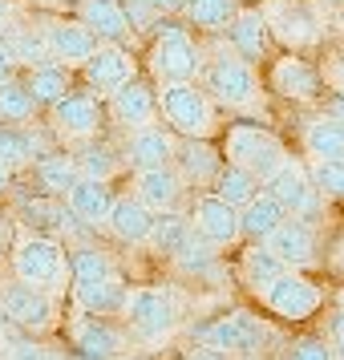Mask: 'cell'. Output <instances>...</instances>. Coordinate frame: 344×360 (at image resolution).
Returning a JSON list of instances; mask_svg holds the SVG:
<instances>
[{"instance_id": "f546056e", "label": "cell", "mask_w": 344, "mask_h": 360, "mask_svg": "<svg viewBox=\"0 0 344 360\" xmlns=\"http://www.w3.org/2000/svg\"><path fill=\"white\" fill-rule=\"evenodd\" d=\"M284 271H288V267L276 259V251H272L267 243H247L243 255H239V279H243V288L255 295V300H260L263 288L276 283Z\"/></svg>"}, {"instance_id": "6125c7cd", "label": "cell", "mask_w": 344, "mask_h": 360, "mask_svg": "<svg viewBox=\"0 0 344 360\" xmlns=\"http://www.w3.org/2000/svg\"><path fill=\"white\" fill-rule=\"evenodd\" d=\"M340 33H344V17H340Z\"/></svg>"}, {"instance_id": "52a82bcc", "label": "cell", "mask_w": 344, "mask_h": 360, "mask_svg": "<svg viewBox=\"0 0 344 360\" xmlns=\"http://www.w3.org/2000/svg\"><path fill=\"white\" fill-rule=\"evenodd\" d=\"M101 126H106V101L98 94H89V89H69L65 98H57L49 105L53 138L73 150L101 138Z\"/></svg>"}, {"instance_id": "cb8c5ba5", "label": "cell", "mask_w": 344, "mask_h": 360, "mask_svg": "<svg viewBox=\"0 0 344 360\" xmlns=\"http://www.w3.org/2000/svg\"><path fill=\"white\" fill-rule=\"evenodd\" d=\"M77 20L98 33L101 45H126L134 37L122 0H77Z\"/></svg>"}, {"instance_id": "44dd1931", "label": "cell", "mask_w": 344, "mask_h": 360, "mask_svg": "<svg viewBox=\"0 0 344 360\" xmlns=\"http://www.w3.org/2000/svg\"><path fill=\"white\" fill-rule=\"evenodd\" d=\"M126 328H114L110 316H85L73 324V348L82 352V360H114L117 352H126Z\"/></svg>"}, {"instance_id": "9a60e30c", "label": "cell", "mask_w": 344, "mask_h": 360, "mask_svg": "<svg viewBox=\"0 0 344 360\" xmlns=\"http://www.w3.org/2000/svg\"><path fill=\"white\" fill-rule=\"evenodd\" d=\"M263 243L276 251V259L288 267V271H308L320 263V239H316V223H304V219H284Z\"/></svg>"}, {"instance_id": "c3c4849f", "label": "cell", "mask_w": 344, "mask_h": 360, "mask_svg": "<svg viewBox=\"0 0 344 360\" xmlns=\"http://www.w3.org/2000/svg\"><path fill=\"white\" fill-rule=\"evenodd\" d=\"M13 239H17V231L8 227V219H0V267L8 263V251H13Z\"/></svg>"}, {"instance_id": "ee69618b", "label": "cell", "mask_w": 344, "mask_h": 360, "mask_svg": "<svg viewBox=\"0 0 344 360\" xmlns=\"http://www.w3.org/2000/svg\"><path fill=\"white\" fill-rule=\"evenodd\" d=\"M320 73H324V85H332L336 94H344V45L328 53V61H324Z\"/></svg>"}, {"instance_id": "484cf974", "label": "cell", "mask_w": 344, "mask_h": 360, "mask_svg": "<svg viewBox=\"0 0 344 360\" xmlns=\"http://www.w3.org/2000/svg\"><path fill=\"white\" fill-rule=\"evenodd\" d=\"M223 162L227 158L219 146H211V138H186V142H179V154H174V166L182 170L186 186H215Z\"/></svg>"}, {"instance_id": "e0dca14e", "label": "cell", "mask_w": 344, "mask_h": 360, "mask_svg": "<svg viewBox=\"0 0 344 360\" xmlns=\"http://www.w3.org/2000/svg\"><path fill=\"white\" fill-rule=\"evenodd\" d=\"M186 179L174 162L170 166H150V170H134L130 179V195L142 198L150 211H182V198H186Z\"/></svg>"}, {"instance_id": "4316f807", "label": "cell", "mask_w": 344, "mask_h": 360, "mask_svg": "<svg viewBox=\"0 0 344 360\" xmlns=\"http://www.w3.org/2000/svg\"><path fill=\"white\" fill-rule=\"evenodd\" d=\"M69 267H73L69 295L85 292V288H94V283H101V279H110V276H122V271H117V259L98 243H77L69 251Z\"/></svg>"}, {"instance_id": "9c48e42d", "label": "cell", "mask_w": 344, "mask_h": 360, "mask_svg": "<svg viewBox=\"0 0 344 360\" xmlns=\"http://www.w3.org/2000/svg\"><path fill=\"white\" fill-rule=\"evenodd\" d=\"M260 308L276 320H288V324H304L316 311L324 308V288L308 279L304 271H284L276 283H267L260 295Z\"/></svg>"}, {"instance_id": "836d02e7", "label": "cell", "mask_w": 344, "mask_h": 360, "mask_svg": "<svg viewBox=\"0 0 344 360\" xmlns=\"http://www.w3.org/2000/svg\"><path fill=\"white\" fill-rule=\"evenodd\" d=\"M69 73H73V69H65L61 61H53V57H49V61H41V65L25 69V85H29V94L37 98V105H45V110H49L57 98H65V94H69V82H73Z\"/></svg>"}, {"instance_id": "f907efd6", "label": "cell", "mask_w": 344, "mask_h": 360, "mask_svg": "<svg viewBox=\"0 0 344 360\" xmlns=\"http://www.w3.org/2000/svg\"><path fill=\"white\" fill-rule=\"evenodd\" d=\"M13 182H17V170L0 162V198H4V195H13Z\"/></svg>"}, {"instance_id": "2e32d148", "label": "cell", "mask_w": 344, "mask_h": 360, "mask_svg": "<svg viewBox=\"0 0 344 360\" xmlns=\"http://www.w3.org/2000/svg\"><path fill=\"white\" fill-rule=\"evenodd\" d=\"M267 82H272V89H276L279 98L308 105V101L320 98V89H324V73L312 65L308 57H300V53H284V57L272 61Z\"/></svg>"}, {"instance_id": "f5cc1de1", "label": "cell", "mask_w": 344, "mask_h": 360, "mask_svg": "<svg viewBox=\"0 0 344 360\" xmlns=\"http://www.w3.org/2000/svg\"><path fill=\"white\" fill-rule=\"evenodd\" d=\"M154 8H158V17H174V13H182V0H150Z\"/></svg>"}, {"instance_id": "b9f144b4", "label": "cell", "mask_w": 344, "mask_h": 360, "mask_svg": "<svg viewBox=\"0 0 344 360\" xmlns=\"http://www.w3.org/2000/svg\"><path fill=\"white\" fill-rule=\"evenodd\" d=\"M284 360H336V348L328 344V336H300L288 344Z\"/></svg>"}, {"instance_id": "4fadbf2b", "label": "cell", "mask_w": 344, "mask_h": 360, "mask_svg": "<svg viewBox=\"0 0 344 360\" xmlns=\"http://www.w3.org/2000/svg\"><path fill=\"white\" fill-rule=\"evenodd\" d=\"M77 73H82L85 89L106 101V98H114L126 82L138 77V61H134V53L126 49V45H101Z\"/></svg>"}, {"instance_id": "d4e9b609", "label": "cell", "mask_w": 344, "mask_h": 360, "mask_svg": "<svg viewBox=\"0 0 344 360\" xmlns=\"http://www.w3.org/2000/svg\"><path fill=\"white\" fill-rule=\"evenodd\" d=\"M114 186L101 179H77V186L65 195V207L82 219L89 231H106L110 211H114Z\"/></svg>"}, {"instance_id": "8fae6325", "label": "cell", "mask_w": 344, "mask_h": 360, "mask_svg": "<svg viewBox=\"0 0 344 360\" xmlns=\"http://www.w3.org/2000/svg\"><path fill=\"white\" fill-rule=\"evenodd\" d=\"M263 186L279 198V207L292 214V219L320 223V219H324V211H328V198L320 195V186L312 182V170H304L295 158H288V162L279 166L272 179L263 182Z\"/></svg>"}, {"instance_id": "ab89813d", "label": "cell", "mask_w": 344, "mask_h": 360, "mask_svg": "<svg viewBox=\"0 0 344 360\" xmlns=\"http://www.w3.org/2000/svg\"><path fill=\"white\" fill-rule=\"evenodd\" d=\"M260 191H263V182L255 179L251 170H243V166H235V162H223L219 179H215V195H223L231 207H247Z\"/></svg>"}, {"instance_id": "ffe728a7", "label": "cell", "mask_w": 344, "mask_h": 360, "mask_svg": "<svg viewBox=\"0 0 344 360\" xmlns=\"http://www.w3.org/2000/svg\"><path fill=\"white\" fill-rule=\"evenodd\" d=\"M227 45L239 57H247V61H255L260 65L263 57H267V49H272V25H267V8H251V4H239V13H235V20H231L227 29Z\"/></svg>"}, {"instance_id": "bcb514c9", "label": "cell", "mask_w": 344, "mask_h": 360, "mask_svg": "<svg viewBox=\"0 0 344 360\" xmlns=\"http://www.w3.org/2000/svg\"><path fill=\"white\" fill-rule=\"evenodd\" d=\"M324 336H328V344L336 348V356H344V311L340 308H332L324 316Z\"/></svg>"}, {"instance_id": "7402d4cb", "label": "cell", "mask_w": 344, "mask_h": 360, "mask_svg": "<svg viewBox=\"0 0 344 360\" xmlns=\"http://www.w3.org/2000/svg\"><path fill=\"white\" fill-rule=\"evenodd\" d=\"M267 25H272V37L279 45H316L324 25H320V13H312V4H272L267 8Z\"/></svg>"}, {"instance_id": "5b68a950", "label": "cell", "mask_w": 344, "mask_h": 360, "mask_svg": "<svg viewBox=\"0 0 344 360\" xmlns=\"http://www.w3.org/2000/svg\"><path fill=\"white\" fill-rule=\"evenodd\" d=\"M158 117L179 138H215L219 130V105L198 82L158 85Z\"/></svg>"}, {"instance_id": "7dc6e473", "label": "cell", "mask_w": 344, "mask_h": 360, "mask_svg": "<svg viewBox=\"0 0 344 360\" xmlns=\"http://www.w3.org/2000/svg\"><path fill=\"white\" fill-rule=\"evenodd\" d=\"M17 73H20V61H17V53L8 49V41L0 37V85H4V82H13Z\"/></svg>"}, {"instance_id": "603a6c76", "label": "cell", "mask_w": 344, "mask_h": 360, "mask_svg": "<svg viewBox=\"0 0 344 360\" xmlns=\"http://www.w3.org/2000/svg\"><path fill=\"white\" fill-rule=\"evenodd\" d=\"M154 219H158V211H150L142 198H134L130 191H126V195L114 198V211H110L106 231L114 235L117 243H126V247H146L150 231H154Z\"/></svg>"}, {"instance_id": "3957f363", "label": "cell", "mask_w": 344, "mask_h": 360, "mask_svg": "<svg viewBox=\"0 0 344 360\" xmlns=\"http://www.w3.org/2000/svg\"><path fill=\"white\" fill-rule=\"evenodd\" d=\"M146 65H150V82L154 85H170V82H198L203 73V49L191 37L186 20H163L146 45Z\"/></svg>"}, {"instance_id": "83f0119b", "label": "cell", "mask_w": 344, "mask_h": 360, "mask_svg": "<svg viewBox=\"0 0 344 360\" xmlns=\"http://www.w3.org/2000/svg\"><path fill=\"white\" fill-rule=\"evenodd\" d=\"M284 219H288V211L279 207V198L272 195L267 186H263V191L251 198L247 207H239V231H243L247 243H263V239H267V235L284 223Z\"/></svg>"}, {"instance_id": "6f0895ef", "label": "cell", "mask_w": 344, "mask_h": 360, "mask_svg": "<svg viewBox=\"0 0 344 360\" xmlns=\"http://www.w3.org/2000/svg\"><path fill=\"white\" fill-rule=\"evenodd\" d=\"M4 336H8V316L0 311V340H4Z\"/></svg>"}, {"instance_id": "1f68e13d", "label": "cell", "mask_w": 344, "mask_h": 360, "mask_svg": "<svg viewBox=\"0 0 344 360\" xmlns=\"http://www.w3.org/2000/svg\"><path fill=\"white\" fill-rule=\"evenodd\" d=\"M126 295H130V288H126V279L122 276H110L101 279V283H94V288H85V292H73V304H77V311H85V316H122V308H126Z\"/></svg>"}, {"instance_id": "6da1fadb", "label": "cell", "mask_w": 344, "mask_h": 360, "mask_svg": "<svg viewBox=\"0 0 344 360\" xmlns=\"http://www.w3.org/2000/svg\"><path fill=\"white\" fill-rule=\"evenodd\" d=\"M198 85L215 98V105H227V110L255 114V110L263 105V85H260L255 61L239 57L227 41H223V45H211V49L203 53Z\"/></svg>"}, {"instance_id": "f6af8a7d", "label": "cell", "mask_w": 344, "mask_h": 360, "mask_svg": "<svg viewBox=\"0 0 344 360\" xmlns=\"http://www.w3.org/2000/svg\"><path fill=\"white\" fill-rule=\"evenodd\" d=\"M4 360H61L57 352H49L45 344H33V340H20V344H13L8 348V356Z\"/></svg>"}, {"instance_id": "8992f818", "label": "cell", "mask_w": 344, "mask_h": 360, "mask_svg": "<svg viewBox=\"0 0 344 360\" xmlns=\"http://www.w3.org/2000/svg\"><path fill=\"white\" fill-rule=\"evenodd\" d=\"M223 158L235 166H243V170H251L260 182H267L292 154H288V146L272 130L239 122V126H227V134H223Z\"/></svg>"}, {"instance_id": "7c38bea8", "label": "cell", "mask_w": 344, "mask_h": 360, "mask_svg": "<svg viewBox=\"0 0 344 360\" xmlns=\"http://www.w3.org/2000/svg\"><path fill=\"white\" fill-rule=\"evenodd\" d=\"M191 227L215 243L219 251H231V247L243 243V231H239V207H231L223 195L215 191H203V195L191 202Z\"/></svg>"}, {"instance_id": "d590c367", "label": "cell", "mask_w": 344, "mask_h": 360, "mask_svg": "<svg viewBox=\"0 0 344 360\" xmlns=\"http://www.w3.org/2000/svg\"><path fill=\"white\" fill-rule=\"evenodd\" d=\"M191 214H182V211H163L158 219H154V231H150V251L158 255V259H174L182 251V243H186V235H191Z\"/></svg>"}, {"instance_id": "ba28073f", "label": "cell", "mask_w": 344, "mask_h": 360, "mask_svg": "<svg viewBox=\"0 0 344 360\" xmlns=\"http://www.w3.org/2000/svg\"><path fill=\"white\" fill-rule=\"evenodd\" d=\"M0 311L8 316V324H17L20 332H33V336H45L57 324V295L41 292L25 279L8 276L0 279Z\"/></svg>"}, {"instance_id": "ac0fdd59", "label": "cell", "mask_w": 344, "mask_h": 360, "mask_svg": "<svg viewBox=\"0 0 344 360\" xmlns=\"http://www.w3.org/2000/svg\"><path fill=\"white\" fill-rule=\"evenodd\" d=\"M179 154V134L170 130L166 122H154L146 130L126 134V146H122V158H126V170H150V166H170Z\"/></svg>"}, {"instance_id": "e575fe53", "label": "cell", "mask_w": 344, "mask_h": 360, "mask_svg": "<svg viewBox=\"0 0 344 360\" xmlns=\"http://www.w3.org/2000/svg\"><path fill=\"white\" fill-rule=\"evenodd\" d=\"M239 13V0H182L179 17L198 33H223Z\"/></svg>"}, {"instance_id": "9f6ffc18", "label": "cell", "mask_w": 344, "mask_h": 360, "mask_svg": "<svg viewBox=\"0 0 344 360\" xmlns=\"http://www.w3.org/2000/svg\"><path fill=\"white\" fill-rule=\"evenodd\" d=\"M33 4H41V8H61L65 0H33Z\"/></svg>"}, {"instance_id": "d6a6232c", "label": "cell", "mask_w": 344, "mask_h": 360, "mask_svg": "<svg viewBox=\"0 0 344 360\" xmlns=\"http://www.w3.org/2000/svg\"><path fill=\"white\" fill-rule=\"evenodd\" d=\"M73 158H77V170H82V179H101V182H114L122 170H126V158H122V150H114L110 142H85V146L73 150Z\"/></svg>"}, {"instance_id": "db71d44e", "label": "cell", "mask_w": 344, "mask_h": 360, "mask_svg": "<svg viewBox=\"0 0 344 360\" xmlns=\"http://www.w3.org/2000/svg\"><path fill=\"white\" fill-rule=\"evenodd\" d=\"M8 25H13V4H8V0H0V37H4Z\"/></svg>"}, {"instance_id": "5bb4252c", "label": "cell", "mask_w": 344, "mask_h": 360, "mask_svg": "<svg viewBox=\"0 0 344 360\" xmlns=\"http://www.w3.org/2000/svg\"><path fill=\"white\" fill-rule=\"evenodd\" d=\"M106 114L114 117L117 130H146L158 122V85L146 82V77H134L117 89L114 98H106Z\"/></svg>"}, {"instance_id": "277c9868", "label": "cell", "mask_w": 344, "mask_h": 360, "mask_svg": "<svg viewBox=\"0 0 344 360\" xmlns=\"http://www.w3.org/2000/svg\"><path fill=\"white\" fill-rule=\"evenodd\" d=\"M122 324L130 336L146 344H166L182 324V304L170 288L158 283H138L126 295V308H122Z\"/></svg>"}, {"instance_id": "7a4b0ae2", "label": "cell", "mask_w": 344, "mask_h": 360, "mask_svg": "<svg viewBox=\"0 0 344 360\" xmlns=\"http://www.w3.org/2000/svg\"><path fill=\"white\" fill-rule=\"evenodd\" d=\"M8 271L53 295L69 292V279H73L65 243L29 227H17V239H13V251H8Z\"/></svg>"}, {"instance_id": "60d3db41", "label": "cell", "mask_w": 344, "mask_h": 360, "mask_svg": "<svg viewBox=\"0 0 344 360\" xmlns=\"http://www.w3.org/2000/svg\"><path fill=\"white\" fill-rule=\"evenodd\" d=\"M312 182L320 186L328 202H344V158L336 162H312Z\"/></svg>"}, {"instance_id": "8d00e7d4", "label": "cell", "mask_w": 344, "mask_h": 360, "mask_svg": "<svg viewBox=\"0 0 344 360\" xmlns=\"http://www.w3.org/2000/svg\"><path fill=\"white\" fill-rule=\"evenodd\" d=\"M37 158H41V142H37V130L0 122V162L13 166V170H29Z\"/></svg>"}, {"instance_id": "11a10c76", "label": "cell", "mask_w": 344, "mask_h": 360, "mask_svg": "<svg viewBox=\"0 0 344 360\" xmlns=\"http://www.w3.org/2000/svg\"><path fill=\"white\" fill-rule=\"evenodd\" d=\"M332 267H336V271L344 276V235L336 239V251H332Z\"/></svg>"}, {"instance_id": "91938a15", "label": "cell", "mask_w": 344, "mask_h": 360, "mask_svg": "<svg viewBox=\"0 0 344 360\" xmlns=\"http://www.w3.org/2000/svg\"><path fill=\"white\" fill-rule=\"evenodd\" d=\"M332 308H340V311H344V288L336 292V304H332Z\"/></svg>"}, {"instance_id": "4dcf8cb0", "label": "cell", "mask_w": 344, "mask_h": 360, "mask_svg": "<svg viewBox=\"0 0 344 360\" xmlns=\"http://www.w3.org/2000/svg\"><path fill=\"white\" fill-rule=\"evenodd\" d=\"M33 179L49 198H65L69 191L77 186L82 170H77V158H73V154L57 150V154H41V158L33 162Z\"/></svg>"}, {"instance_id": "680465c9", "label": "cell", "mask_w": 344, "mask_h": 360, "mask_svg": "<svg viewBox=\"0 0 344 360\" xmlns=\"http://www.w3.org/2000/svg\"><path fill=\"white\" fill-rule=\"evenodd\" d=\"M114 360H146V356H138V352H117Z\"/></svg>"}, {"instance_id": "be15d7a7", "label": "cell", "mask_w": 344, "mask_h": 360, "mask_svg": "<svg viewBox=\"0 0 344 360\" xmlns=\"http://www.w3.org/2000/svg\"><path fill=\"white\" fill-rule=\"evenodd\" d=\"M336 360H344V356H336Z\"/></svg>"}, {"instance_id": "d6986e66", "label": "cell", "mask_w": 344, "mask_h": 360, "mask_svg": "<svg viewBox=\"0 0 344 360\" xmlns=\"http://www.w3.org/2000/svg\"><path fill=\"white\" fill-rule=\"evenodd\" d=\"M45 45H49V57L53 61H61L65 69H82L94 53L101 49L98 33L82 25V20H49L45 25Z\"/></svg>"}, {"instance_id": "30bf717a", "label": "cell", "mask_w": 344, "mask_h": 360, "mask_svg": "<svg viewBox=\"0 0 344 360\" xmlns=\"http://www.w3.org/2000/svg\"><path fill=\"white\" fill-rule=\"evenodd\" d=\"M195 340L207 344V348H219L227 356H251V352H260L263 340H272V328L263 324L260 316H251L247 308H235L227 316L211 320V324H203Z\"/></svg>"}, {"instance_id": "74e56055", "label": "cell", "mask_w": 344, "mask_h": 360, "mask_svg": "<svg viewBox=\"0 0 344 360\" xmlns=\"http://www.w3.org/2000/svg\"><path fill=\"white\" fill-rule=\"evenodd\" d=\"M219 255H223L219 247L207 243L198 231H191L182 251L170 263H174V271H182V276H207V271H219Z\"/></svg>"}, {"instance_id": "f35d334b", "label": "cell", "mask_w": 344, "mask_h": 360, "mask_svg": "<svg viewBox=\"0 0 344 360\" xmlns=\"http://www.w3.org/2000/svg\"><path fill=\"white\" fill-rule=\"evenodd\" d=\"M37 98L29 94V85L25 77H13V82L0 85V122H8V126H29L37 117Z\"/></svg>"}, {"instance_id": "7bdbcfd3", "label": "cell", "mask_w": 344, "mask_h": 360, "mask_svg": "<svg viewBox=\"0 0 344 360\" xmlns=\"http://www.w3.org/2000/svg\"><path fill=\"white\" fill-rule=\"evenodd\" d=\"M126 4V17H130V29L138 37H150L158 25H163L166 17H158V8L150 4V0H122Z\"/></svg>"}, {"instance_id": "681fc988", "label": "cell", "mask_w": 344, "mask_h": 360, "mask_svg": "<svg viewBox=\"0 0 344 360\" xmlns=\"http://www.w3.org/2000/svg\"><path fill=\"white\" fill-rule=\"evenodd\" d=\"M182 360H235V356H227V352H219V348H207V344H195L191 352Z\"/></svg>"}, {"instance_id": "816d5d0a", "label": "cell", "mask_w": 344, "mask_h": 360, "mask_svg": "<svg viewBox=\"0 0 344 360\" xmlns=\"http://www.w3.org/2000/svg\"><path fill=\"white\" fill-rule=\"evenodd\" d=\"M324 114H332L336 122H344V94H336V89H332V98H328Z\"/></svg>"}, {"instance_id": "f1b7e54d", "label": "cell", "mask_w": 344, "mask_h": 360, "mask_svg": "<svg viewBox=\"0 0 344 360\" xmlns=\"http://www.w3.org/2000/svg\"><path fill=\"white\" fill-rule=\"evenodd\" d=\"M304 150L312 154V162H336L344 158V122L332 114H316L304 122Z\"/></svg>"}, {"instance_id": "94428289", "label": "cell", "mask_w": 344, "mask_h": 360, "mask_svg": "<svg viewBox=\"0 0 344 360\" xmlns=\"http://www.w3.org/2000/svg\"><path fill=\"white\" fill-rule=\"evenodd\" d=\"M235 360H263L260 352H251V356H235Z\"/></svg>"}]
</instances>
